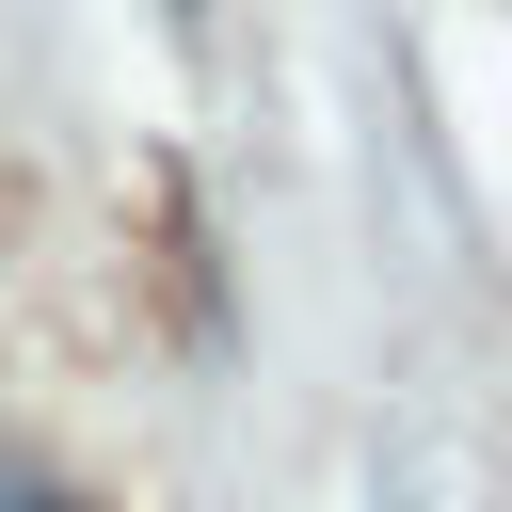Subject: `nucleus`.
Instances as JSON below:
<instances>
[{"mask_svg":"<svg viewBox=\"0 0 512 512\" xmlns=\"http://www.w3.org/2000/svg\"><path fill=\"white\" fill-rule=\"evenodd\" d=\"M176 16H208V0H176Z\"/></svg>","mask_w":512,"mask_h":512,"instance_id":"obj_2","label":"nucleus"},{"mask_svg":"<svg viewBox=\"0 0 512 512\" xmlns=\"http://www.w3.org/2000/svg\"><path fill=\"white\" fill-rule=\"evenodd\" d=\"M0 512H80V480H48V464H32L16 432H0Z\"/></svg>","mask_w":512,"mask_h":512,"instance_id":"obj_1","label":"nucleus"}]
</instances>
